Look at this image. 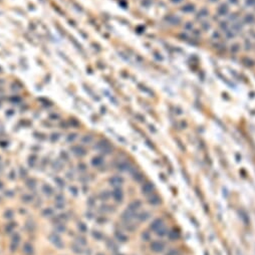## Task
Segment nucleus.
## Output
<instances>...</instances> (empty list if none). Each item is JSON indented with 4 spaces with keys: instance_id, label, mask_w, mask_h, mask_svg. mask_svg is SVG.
I'll use <instances>...</instances> for the list:
<instances>
[{
    "instance_id": "nucleus-1",
    "label": "nucleus",
    "mask_w": 255,
    "mask_h": 255,
    "mask_svg": "<svg viewBox=\"0 0 255 255\" xmlns=\"http://www.w3.org/2000/svg\"><path fill=\"white\" fill-rule=\"evenodd\" d=\"M151 248H152L155 252H161L165 248V244L161 241H155L151 244Z\"/></svg>"
},
{
    "instance_id": "nucleus-2",
    "label": "nucleus",
    "mask_w": 255,
    "mask_h": 255,
    "mask_svg": "<svg viewBox=\"0 0 255 255\" xmlns=\"http://www.w3.org/2000/svg\"><path fill=\"white\" fill-rule=\"evenodd\" d=\"M164 222H163L162 219H160V218H157L156 220H154L153 221V223L151 224V229L154 230L155 232L157 231V230L159 229V228H161L162 226H164Z\"/></svg>"
},
{
    "instance_id": "nucleus-3",
    "label": "nucleus",
    "mask_w": 255,
    "mask_h": 255,
    "mask_svg": "<svg viewBox=\"0 0 255 255\" xmlns=\"http://www.w3.org/2000/svg\"><path fill=\"white\" fill-rule=\"evenodd\" d=\"M113 195H114V198H115L117 201H122V199H123V197H124L123 192H122L121 190H119V189L114 192Z\"/></svg>"
},
{
    "instance_id": "nucleus-4",
    "label": "nucleus",
    "mask_w": 255,
    "mask_h": 255,
    "mask_svg": "<svg viewBox=\"0 0 255 255\" xmlns=\"http://www.w3.org/2000/svg\"><path fill=\"white\" fill-rule=\"evenodd\" d=\"M140 205H141L140 202H137V203H136V202H133V203L130 205V207H129V210H130V211H132V212L136 211V210L140 207Z\"/></svg>"
},
{
    "instance_id": "nucleus-5",
    "label": "nucleus",
    "mask_w": 255,
    "mask_h": 255,
    "mask_svg": "<svg viewBox=\"0 0 255 255\" xmlns=\"http://www.w3.org/2000/svg\"><path fill=\"white\" fill-rule=\"evenodd\" d=\"M149 201H150V203H152V204H154V205H156V204L160 203V198H159L158 196H155V198L151 197Z\"/></svg>"
}]
</instances>
